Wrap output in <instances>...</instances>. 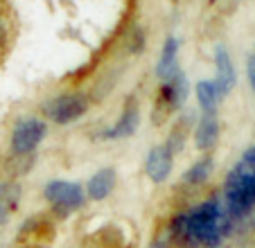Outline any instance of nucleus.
Masks as SVG:
<instances>
[{
	"label": "nucleus",
	"instance_id": "nucleus-1",
	"mask_svg": "<svg viewBox=\"0 0 255 248\" xmlns=\"http://www.w3.org/2000/svg\"><path fill=\"white\" fill-rule=\"evenodd\" d=\"M233 224L222 199L212 196L172 217L167 226L169 242L181 248H219L231 235Z\"/></svg>",
	"mask_w": 255,
	"mask_h": 248
},
{
	"label": "nucleus",
	"instance_id": "nucleus-2",
	"mask_svg": "<svg viewBox=\"0 0 255 248\" xmlns=\"http://www.w3.org/2000/svg\"><path fill=\"white\" fill-rule=\"evenodd\" d=\"M222 203L233 221H240L255 210V147L242 153L240 162L224 181Z\"/></svg>",
	"mask_w": 255,
	"mask_h": 248
},
{
	"label": "nucleus",
	"instance_id": "nucleus-3",
	"mask_svg": "<svg viewBox=\"0 0 255 248\" xmlns=\"http://www.w3.org/2000/svg\"><path fill=\"white\" fill-rule=\"evenodd\" d=\"M43 196L59 217H68L86 205V190L82 183L63 181V178H54V181L45 183Z\"/></svg>",
	"mask_w": 255,
	"mask_h": 248
},
{
	"label": "nucleus",
	"instance_id": "nucleus-4",
	"mask_svg": "<svg viewBox=\"0 0 255 248\" xmlns=\"http://www.w3.org/2000/svg\"><path fill=\"white\" fill-rule=\"evenodd\" d=\"M91 106L88 97L84 93H66V95L52 97L50 102L43 104V113L45 118H50L57 124H70L77 122L79 118H84Z\"/></svg>",
	"mask_w": 255,
	"mask_h": 248
},
{
	"label": "nucleus",
	"instance_id": "nucleus-5",
	"mask_svg": "<svg viewBox=\"0 0 255 248\" xmlns=\"http://www.w3.org/2000/svg\"><path fill=\"white\" fill-rule=\"evenodd\" d=\"M45 133H48V126L41 118H23L14 124L11 129V140H9V147L14 156H27L32 153L34 149L39 147L43 142Z\"/></svg>",
	"mask_w": 255,
	"mask_h": 248
},
{
	"label": "nucleus",
	"instance_id": "nucleus-6",
	"mask_svg": "<svg viewBox=\"0 0 255 248\" xmlns=\"http://www.w3.org/2000/svg\"><path fill=\"white\" fill-rule=\"evenodd\" d=\"M172 169H174V156L165 144H158V147H154L149 153H147L144 172H147V176H149L151 183L163 185V183L172 176Z\"/></svg>",
	"mask_w": 255,
	"mask_h": 248
},
{
	"label": "nucleus",
	"instance_id": "nucleus-7",
	"mask_svg": "<svg viewBox=\"0 0 255 248\" xmlns=\"http://www.w3.org/2000/svg\"><path fill=\"white\" fill-rule=\"evenodd\" d=\"M212 81H215V86L222 97L228 95L237 84V72L226 45H217L215 48V79Z\"/></svg>",
	"mask_w": 255,
	"mask_h": 248
},
{
	"label": "nucleus",
	"instance_id": "nucleus-8",
	"mask_svg": "<svg viewBox=\"0 0 255 248\" xmlns=\"http://www.w3.org/2000/svg\"><path fill=\"white\" fill-rule=\"evenodd\" d=\"M138 126H140V106H138V102L131 97V100L125 104V109H122V113H120V118H118V122L113 124L111 129H106L102 135H104L106 140L131 138V135L138 131Z\"/></svg>",
	"mask_w": 255,
	"mask_h": 248
},
{
	"label": "nucleus",
	"instance_id": "nucleus-9",
	"mask_svg": "<svg viewBox=\"0 0 255 248\" xmlns=\"http://www.w3.org/2000/svg\"><path fill=\"white\" fill-rule=\"evenodd\" d=\"M178 48H181V41L176 36L165 38L163 50H160V59L156 63V75H158V79L163 84L172 81L181 72V68H178Z\"/></svg>",
	"mask_w": 255,
	"mask_h": 248
},
{
	"label": "nucleus",
	"instance_id": "nucleus-10",
	"mask_svg": "<svg viewBox=\"0 0 255 248\" xmlns=\"http://www.w3.org/2000/svg\"><path fill=\"white\" fill-rule=\"evenodd\" d=\"M188 91H190V84H188V77L183 72H178L172 81L163 84V91H160V97H158V104H163L165 113L167 111H174L178 106H183L185 100H188Z\"/></svg>",
	"mask_w": 255,
	"mask_h": 248
},
{
	"label": "nucleus",
	"instance_id": "nucleus-11",
	"mask_svg": "<svg viewBox=\"0 0 255 248\" xmlns=\"http://www.w3.org/2000/svg\"><path fill=\"white\" fill-rule=\"evenodd\" d=\"M116 181H118V174L113 167H104L100 172H95L86 183V199L91 201H104L111 196V192L116 190Z\"/></svg>",
	"mask_w": 255,
	"mask_h": 248
},
{
	"label": "nucleus",
	"instance_id": "nucleus-12",
	"mask_svg": "<svg viewBox=\"0 0 255 248\" xmlns=\"http://www.w3.org/2000/svg\"><path fill=\"white\" fill-rule=\"evenodd\" d=\"M217 140H219V120L217 113H203L194 131V144L199 151H210L215 149Z\"/></svg>",
	"mask_w": 255,
	"mask_h": 248
},
{
	"label": "nucleus",
	"instance_id": "nucleus-13",
	"mask_svg": "<svg viewBox=\"0 0 255 248\" xmlns=\"http://www.w3.org/2000/svg\"><path fill=\"white\" fill-rule=\"evenodd\" d=\"M212 172H215V160H212V156H201L197 162H192V165L185 169L181 181L188 187H201L203 183H208Z\"/></svg>",
	"mask_w": 255,
	"mask_h": 248
},
{
	"label": "nucleus",
	"instance_id": "nucleus-14",
	"mask_svg": "<svg viewBox=\"0 0 255 248\" xmlns=\"http://www.w3.org/2000/svg\"><path fill=\"white\" fill-rule=\"evenodd\" d=\"M20 194L23 190L16 183H0V226L7 224V219L16 212Z\"/></svg>",
	"mask_w": 255,
	"mask_h": 248
},
{
	"label": "nucleus",
	"instance_id": "nucleus-15",
	"mask_svg": "<svg viewBox=\"0 0 255 248\" xmlns=\"http://www.w3.org/2000/svg\"><path fill=\"white\" fill-rule=\"evenodd\" d=\"M197 102L203 113H215L217 104L222 102V95H219V91H217L212 79H203L197 84Z\"/></svg>",
	"mask_w": 255,
	"mask_h": 248
},
{
	"label": "nucleus",
	"instance_id": "nucleus-16",
	"mask_svg": "<svg viewBox=\"0 0 255 248\" xmlns=\"http://www.w3.org/2000/svg\"><path fill=\"white\" fill-rule=\"evenodd\" d=\"M185 126H183V122H178L176 124V129H172V133H169V138H167V142H165V147L172 151V156H176L181 149L185 147Z\"/></svg>",
	"mask_w": 255,
	"mask_h": 248
},
{
	"label": "nucleus",
	"instance_id": "nucleus-17",
	"mask_svg": "<svg viewBox=\"0 0 255 248\" xmlns=\"http://www.w3.org/2000/svg\"><path fill=\"white\" fill-rule=\"evenodd\" d=\"M129 45H131V52H140L144 45V36H142V29L135 27L133 29V36L129 38Z\"/></svg>",
	"mask_w": 255,
	"mask_h": 248
},
{
	"label": "nucleus",
	"instance_id": "nucleus-18",
	"mask_svg": "<svg viewBox=\"0 0 255 248\" xmlns=\"http://www.w3.org/2000/svg\"><path fill=\"white\" fill-rule=\"evenodd\" d=\"M246 75H249V84L255 93V52L249 57V63H246Z\"/></svg>",
	"mask_w": 255,
	"mask_h": 248
}]
</instances>
